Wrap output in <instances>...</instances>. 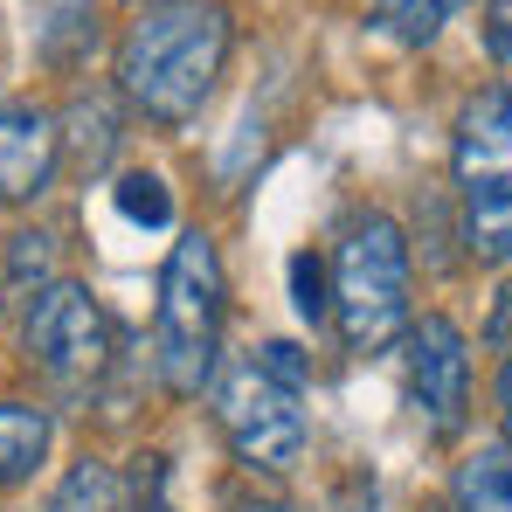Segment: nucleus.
I'll return each mask as SVG.
<instances>
[{"label": "nucleus", "instance_id": "nucleus-1", "mask_svg": "<svg viewBox=\"0 0 512 512\" xmlns=\"http://www.w3.org/2000/svg\"><path fill=\"white\" fill-rule=\"evenodd\" d=\"M229 63V7L222 0H167L132 21L118 49V84L153 125H187Z\"/></svg>", "mask_w": 512, "mask_h": 512}, {"label": "nucleus", "instance_id": "nucleus-2", "mask_svg": "<svg viewBox=\"0 0 512 512\" xmlns=\"http://www.w3.org/2000/svg\"><path fill=\"white\" fill-rule=\"evenodd\" d=\"M222 353V256L194 229L180 236L160 270V326H153V360L173 395H201Z\"/></svg>", "mask_w": 512, "mask_h": 512}, {"label": "nucleus", "instance_id": "nucleus-3", "mask_svg": "<svg viewBox=\"0 0 512 512\" xmlns=\"http://www.w3.org/2000/svg\"><path fill=\"white\" fill-rule=\"evenodd\" d=\"M333 312L353 353H381L409 333V243L388 215H360L333 263Z\"/></svg>", "mask_w": 512, "mask_h": 512}, {"label": "nucleus", "instance_id": "nucleus-4", "mask_svg": "<svg viewBox=\"0 0 512 512\" xmlns=\"http://www.w3.org/2000/svg\"><path fill=\"white\" fill-rule=\"evenodd\" d=\"M111 319H104V305L90 298L84 284H42L35 291V305H28V319H21V346H28V360H35V374L42 381H56L63 395H84L97 388V374L111 367Z\"/></svg>", "mask_w": 512, "mask_h": 512}, {"label": "nucleus", "instance_id": "nucleus-5", "mask_svg": "<svg viewBox=\"0 0 512 512\" xmlns=\"http://www.w3.org/2000/svg\"><path fill=\"white\" fill-rule=\"evenodd\" d=\"M305 395L284 388L263 360H236L215 388V423L229 436V450L250 464V471H291L305 457Z\"/></svg>", "mask_w": 512, "mask_h": 512}, {"label": "nucleus", "instance_id": "nucleus-6", "mask_svg": "<svg viewBox=\"0 0 512 512\" xmlns=\"http://www.w3.org/2000/svg\"><path fill=\"white\" fill-rule=\"evenodd\" d=\"M409 402L429 423V436H443V443L471 416V353H464V333L443 312H429L409 333Z\"/></svg>", "mask_w": 512, "mask_h": 512}, {"label": "nucleus", "instance_id": "nucleus-7", "mask_svg": "<svg viewBox=\"0 0 512 512\" xmlns=\"http://www.w3.org/2000/svg\"><path fill=\"white\" fill-rule=\"evenodd\" d=\"M457 180L464 194L512 187V90H478L457 118Z\"/></svg>", "mask_w": 512, "mask_h": 512}, {"label": "nucleus", "instance_id": "nucleus-8", "mask_svg": "<svg viewBox=\"0 0 512 512\" xmlns=\"http://www.w3.org/2000/svg\"><path fill=\"white\" fill-rule=\"evenodd\" d=\"M63 160V132L42 104H0V201H35Z\"/></svg>", "mask_w": 512, "mask_h": 512}, {"label": "nucleus", "instance_id": "nucleus-9", "mask_svg": "<svg viewBox=\"0 0 512 512\" xmlns=\"http://www.w3.org/2000/svg\"><path fill=\"white\" fill-rule=\"evenodd\" d=\"M49 457V409L35 402H0V492L21 485Z\"/></svg>", "mask_w": 512, "mask_h": 512}, {"label": "nucleus", "instance_id": "nucleus-10", "mask_svg": "<svg viewBox=\"0 0 512 512\" xmlns=\"http://www.w3.org/2000/svg\"><path fill=\"white\" fill-rule=\"evenodd\" d=\"M464 243H471V256H478V263L512 270V187L464 194Z\"/></svg>", "mask_w": 512, "mask_h": 512}, {"label": "nucleus", "instance_id": "nucleus-11", "mask_svg": "<svg viewBox=\"0 0 512 512\" xmlns=\"http://www.w3.org/2000/svg\"><path fill=\"white\" fill-rule=\"evenodd\" d=\"M450 499L457 512H512V450H485V457L457 464Z\"/></svg>", "mask_w": 512, "mask_h": 512}, {"label": "nucleus", "instance_id": "nucleus-12", "mask_svg": "<svg viewBox=\"0 0 512 512\" xmlns=\"http://www.w3.org/2000/svg\"><path fill=\"white\" fill-rule=\"evenodd\" d=\"M464 0H381L374 7V21H381V35H395V42H409V49H423L443 35V21L457 14Z\"/></svg>", "mask_w": 512, "mask_h": 512}, {"label": "nucleus", "instance_id": "nucleus-13", "mask_svg": "<svg viewBox=\"0 0 512 512\" xmlns=\"http://www.w3.org/2000/svg\"><path fill=\"white\" fill-rule=\"evenodd\" d=\"M49 512H118V478H111V464H97V457L70 464L63 485H56V499H49Z\"/></svg>", "mask_w": 512, "mask_h": 512}, {"label": "nucleus", "instance_id": "nucleus-14", "mask_svg": "<svg viewBox=\"0 0 512 512\" xmlns=\"http://www.w3.org/2000/svg\"><path fill=\"white\" fill-rule=\"evenodd\" d=\"M111 194H118V215L139 222V229H167V222H173V194H167L160 173H125Z\"/></svg>", "mask_w": 512, "mask_h": 512}, {"label": "nucleus", "instance_id": "nucleus-15", "mask_svg": "<svg viewBox=\"0 0 512 512\" xmlns=\"http://www.w3.org/2000/svg\"><path fill=\"white\" fill-rule=\"evenodd\" d=\"M291 305H298V312H305L312 326H319V319L333 312V298H326V277H319V256H312V250L291 256Z\"/></svg>", "mask_w": 512, "mask_h": 512}, {"label": "nucleus", "instance_id": "nucleus-16", "mask_svg": "<svg viewBox=\"0 0 512 512\" xmlns=\"http://www.w3.org/2000/svg\"><path fill=\"white\" fill-rule=\"evenodd\" d=\"M139 506L146 512H173L167 506V457H139Z\"/></svg>", "mask_w": 512, "mask_h": 512}, {"label": "nucleus", "instance_id": "nucleus-17", "mask_svg": "<svg viewBox=\"0 0 512 512\" xmlns=\"http://www.w3.org/2000/svg\"><path fill=\"white\" fill-rule=\"evenodd\" d=\"M485 42H492L499 63H512V0H492L485 7Z\"/></svg>", "mask_w": 512, "mask_h": 512}, {"label": "nucleus", "instance_id": "nucleus-18", "mask_svg": "<svg viewBox=\"0 0 512 512\" xmlns=\"http://www.w3.org/2000/svg\"><path fill=\"white\" fill-rule=\"evenodd\" d=\"M222 506H229V512H291V506H284V499H250L243 485H236V492H229Z\"/></svg>", "mask_w": 512, "mask_h": 512}, {"label": "nucleus", "instance_id": "nucleus-19", "mask_svg": "<svg viewBox=\"0 0 512 512\" xmlns=\"http://www.w3.org/2000/svg\"><path fill=\"white\" fill-rule=\"evenodd\" d=\"M499 423H506V443H512V353H506V367H499Z\"/></svg>", "mask_w": 512, "mask_h": 512}, {"label": "nucleus", "instance_id": "nucleus-20", "mask_svg": "<svg viewBox=\"0 0 512 512\" xmlns=\"http://www.w3.org/2000/svg\"><path fill=\"white\" fill-rule=\"evenodd\" d=\"M429 512H457V506H429Z\"/></svg>", "mask_w": 512, "mask_h": 512}]
</instances>
